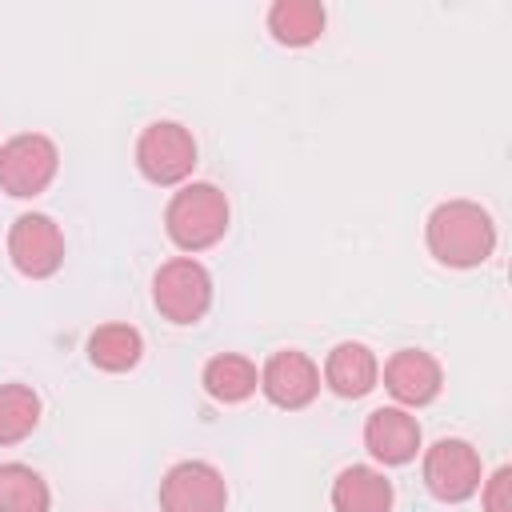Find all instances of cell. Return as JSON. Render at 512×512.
I'll return each instance as SVG.
<instances>
[{"label":"cell","mask_w":512,"mask_h":512,"mask_svg":"<svg viewBox=\"0 0 512 512\" xmlns=\"http://www.w3.org/2000/svg\"><path fill=\"white\" fill-rule=\"evenodd\" d=\"M428 252L448 268H476L496 248V224L476 200H444L424 224Z\"/></svg>","instance_id":"cell-1"},{"label":"cell","mask_w":512,"mask_h":512,"mask_svg":"<svg viewBox=\"0 0 512 512\" xmlns=\"http://www.w3.org/2000/svg\"><path fill=\"white\" fill-rule=\"evenodd\" d=\"M164 232L184 252H204L228 232V196L216 184L192 180L164 208Z\"/></svg>","instance_id":"cell-2"},{"label":"cell","mask_w":512,"mask_h":512,"mask_svg":"<svg viewBox=\"0 0 512 512\" xmlns=\"http://www.w3.org/2000/svg\"><path fill=\"white\" fill-rule=\"evenodd\" d=\"M60 168V148L44 132H20L0 144V192L16 200L40 196Z\"/></svg>","instance_id":"cell-3"},{"label":"cell","mask_w":512,"mask_h":512,"mask_svg":"<svg viewBox=\"0 0 512 512\" xmlns=\"http://www.w3.org/2000/svg\"><path fill=\"white\" fill-rule=\"evenodd\" d=\"M152 300L164 320L172 324H196L212 304V276L192 256H172L152 276Z\"/></svg>","instance_id":"cell-4"},{"label":"cell","mask_w":512,"mask_h":512,"mask_svg":"<svg viewBox=\"0 0 512 512\" xmlns=\"http://www.w3.org/2000/svg\"><path fill=\"white\" fill-rule=\"evenodd\" d=\"M136 168L144 180L168 188V184H184L196 168V140L184 124L176 120H156L140 132L136 140Z\"/></svg>","instance_id":"cell-5"},{"label":"cell","mask_w":512,"mask_h":512,"mask_svg":"<svg viewBox=\"0 0 512 512\" xmlns=\"http://www.w3.org/2000/svg\"><path fill=\"white\" fill-rule=\"evenodd\" d=\"M8 260L28 280H48L64 264V232L44 212H20L8 228Z\"/></svg>","instance_id":"cell-6"},{"label":"cell","mask_w":512,"mask_h":512,"mask_svg":"<svg viewBox=\"0 0 512 512\" xmlns=\"http://www.w3.org/2000/svg\"><path fill=\"white\" fill-rule=\"evenodd\" d=\"M480 476H484L480 452L468 440L444 436L424 452V488L444 504H460V500L476 496Z\"/></svg>","instance_id":"cell-7"},{"label":"cell","mask_w":512,"mask_h":512,"mask_svg":"<svg viewBox=\"0 0 512 512\" xmlns=\"http://www.w3.org/2000/svg\"><path fill=\"white\" fill-rule=\"evenodd\" d=\"M228 484L208 460H180L160 480V512H224Z\"/></svg>","instance_id":"cell-8"},{"label":"cell","mask_w":512,"mask_h":512,"mask_svg":"<svg viewBox=\"0 0 512 512\" xmlns=\"http://www.w3.org/2000/svg\"><path fill=\"white\" fill-rule=\"evenodd\" d=\"M260 392L276 408H288V412L308 408L320 392V368L312 364V356H304L296 348H280L260 368Z\"/></svg>","instance_id":"cell-9"},{"label":"cell","mask_w":512,"mask_h":512,"mask_svg":"<svg viewBox=\"0 0 512 512\" xmlns=\"http://www.w3.org/2000/svg\"><path fill=\"white\" fill-rule=\"evenodd\" d=\"M384 388L408 404V408H424L440 396L444 388V372H440V360L432 352H420V348H400L388 356L384 364Z\"/></svg>","instance_id":"cell-10"},{"label":"cell","mask_w":512,"mask_h":512,"mask_svg":"<svg viewBox=\"0 0 512 512\" xmlns=\"http://www.w3.org/2000/svg\"><path fill=\"white\" fill-rule=\"evenodd\" d=\"M364 448L380 464H388V468L408 464L420 452V424H416V416L404 412V408H376V412H368V420H364Z\"/></svg>","instance_id":"cell-11"},{"label":"cell","mask_w":512,"mask_h":512,"mask_svg":"<svg viewBox=\"0 0 512 512\" xmlns=\"http://www.w3.org/2000/svg\"><path fill=\"white\" fill-rule=\"evenodd\" d=\"M376 380H380V364H376L372 348L360 340H340L324 360V384L344 400L368 396L376 388Z\"/></svg>","instance_id":"cell-12"},{"label":"cell","mask_w":512,"mask_h":512,"mask_svg":"<svg viewBox=\"0 0 512 512\" xmlns=\"http://www.w3.org/2000/svg\"><path fill=\"white\" fill-rule=\"evenodd\" d=\"M392 480L368 464H352L332 480V508L336 512H392Z\"/></svg>","instance_id":"cell-13"},{"label":"cell","mask_w":512,"mask_h":512,"mask_svg":"<svg viewBox=\"0 0 512 512\" xmlns=\"http://www.w3.org/2000/svg\"><path fill=\"white\" fill-rule=\"evenodd\" d=\"M200 384H204V392H208L212 400H220V404H240V400H248V396L260 388V372H256V364H252L248 356H240V352H220V356H212V360L204 364Z\"/></svg>","instance_id":"cell-14"},{"label":"cell","mask_w":512,"mask_h":512,"mask_svg":"<svg viewBox=\"0 0 512 512\" xmlns=\"http://www.w3.org/2000/svg\"><path fill=\"white\" fill-rule=\"evenodd\" d=\"M324 4L320 0H276L268 8V32L276 44L288 48H304L312 40H320L324 32Z\"/></svg>","instance_id":"cell-15"},{"label":"cell","mask_w":512,"mask_h":512,"mask_svg":"<svg viewBox=\"0 0 512 512\" xmlns=\"http://www.w3.org/2000/svg\"><path fill=\"white\" fill-rule=\"evenodd\" d=\"M144 356V336L132 324H100L88 336V360L100 372H128Z\"/></svg>","instance_id":"cell-16"},{"label":"cell","mask_w":512,"mask_h":512,"mask_svg":"<svg viewBox=\"0 0 512 512\" xmlns=\"http://www.w3.org/2000/svg\"><path fill=\"white\" fill-rule=\"evenodd\" d=\"M52 492L28 464H0V512H48Z\"/></svg>","instance_id":"cell-17"},{"label":"cell","mask_w":512,"mask_h":512,"mask_svg":"<svg viewBox=\"0 0 512 512\" xmlns=\"http://www.w3.org/2000/svg\"><path fill=\"white\" fill-rule=\"evenodd\" d=\"M40 424V396L28 384H0V444H20Z\"/></svg>","instance_id":"cell-18"},{"label":"cell","mask_w":512,"mask_h":512,"mask_svg":"<svg viewBox=\"0 0 512 512\" xmlns=\"http://www.w3.org/2000/svg\"><path fill=\"white\" fill-rule=\"evenodd\" d=\"M484 512H512V468H496L484 480Z\"/></svg>","instance_id":"cell-19"}]
</instances>
